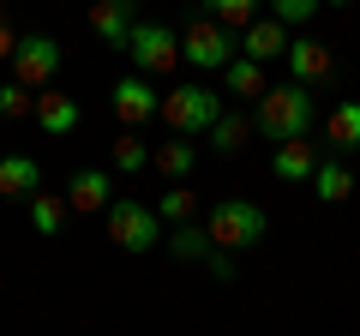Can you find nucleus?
Listing matches in <instances>:
<instances>
[{"mask_svg":"<svg viewBox=\"0 0 360 336\" xmlns=\"http://www.w3.org/2000/svg\"><path fill=\"white\" fill-rule=\"evenodd\" d=\"M312 120H319V108H312V91L307 84H270L264 96L252 103V132L270 144H288V138H307Z\"/></svg>","mask_w":360,"mask_h":336,"instance_id":"obj_1","label":"nucleus"},{"mask_svg":"<svg viewBox=\"0 0 360 336\" xmlns=\"http://www.w3.org/2000/svg\"><path fill=\"white\" fill-rule=\"evenodd\" d=\"M222 115H229V108H222V96L205 91L198 78H186V84L162 91V127L174 132V138H205Z\"/></svg>","mask_w":360,"mask_h":336,"instance_id":"obj_2","label":"nucleus"},{"mask_svg":"<svg viewBox=\"0 0 360 336\" xmlns=\"http://www.w3.org/2000/svg\"><path fill=\"white\" fill-rule=\"evenodd\" d=\"M205 228H210V246L217 252H246V246H258L264 240V210L252 205V198H217L210 205V217H205Z\"/></svg>","mask_w":360,"mask_h":336,"instance_id":"obj_3","label":"nucleus"},{"mask_svg":"<svg viewBox=\"0 0 360 336\" xmlns=\"http://www.w3.org/2000/svg\"><path fill=\"white\" fill-rule=\"evenodd\" d=\"M108 240H115L120 252H150V246L162 240V217H156V205L120 193L115 205H108Z\"/></svg>","mask_w":360,"mask_h":336,"instance_id":"obj_4","label":"nucleus"},{"mask_svg":"<svg viewBox=\"0 0 360 336\" xmlns=\"http://www.w3.org/2000/svg\"><path fill=\"white\" fill-rule=\"evenodd\" d=\"M127 60H132V72H139V78L174 72V66H180V30H168V25H132Z\"/></svg>","mask_w":360,"mask_h":336,"instance_id":"obj_5","label":"nucleus"},{"mask_svg":"<svg viewBox=\"0 0 360 336\" xmlns=\"http://www.w3.org/2000/svg\"><path fill=\"white\" fill-rule=\"evenodd\" d=\"M180 60L193 66V72H229V60H234V37L205 13V18H193V25L180 30Z\"/></svg>","mask_w":360,"mask_h":336,"instance_id":"obj_6","label":"nucleus"},{"mask_svg":"<svg viewBox=\"0 0 360 336\" xmlns=\"http://www.w3.org/2000/svg\"><path fill=\"white\" fill-rule=\"evenodd\" d=\"M60 60L66 49L54 37H25L13 54V84H25V91H49L54 78H60Z\"/></svg>","mask_w":360,"mask_h":336,"instance_id":"obj_7","label":"nucleus"},{"mask_svg":"<svg viewBox=\"0 0 360 336\" xmlns=\"http://www.w3.org/2000/svg\"><path fill=\"white\" fill-rule=\"evenodd\" d=\"M108 108H115V115L127 120V127H144V120H156V115H162L156 78H139V72L115 78V84H108Z\"/></svg>","mask_w":360,"mask_h":336,"instance_id":"obj_8","label":"nucleus"},{"mask_svg":"<svg viewBox=\"0 0 360 336\" xmlns=\"http://www.w3.org/2000/svg\"><path fill=\"white\" fill-rule=\"evenodd\" d=\"M283 60H288V72H295V84H307V91H312V84H324V78L336 72L330 49H324L319 37H295V42H288V54H283Z\"/></svg>","mask_w":360,"mask_h":336,"instance_id":"obj_9","label":"nucleus"},{"mask_svg":"<svg viewBox=\"0 0 360 336\" xmlns=\"http://www.w3.org/2000/svg\"><path fill=\"white\" fill-rule=\"evenodd\" d=\"M319 162H324V150H319V144H307V138H288V144L270 150V174H276V181H295V186H300V181L312 186Z\"/></svg>","mask_w":360,"mask_h":336,"instance_id":"obj_10","label":"nucleus"},{"mask_svg":"<svg viewBox=\"0 0 360 336\" xmlns=\"http://www.w3.org/2000/svg\"><path fill=\"white\" fill-rule=\"evenodd\" d=\"M288 42H295V37H288V25H283V18H252V25H246L240 30V54H246V60H258V66H264V60H276V54H288Z\"/></svg>","mask_w":360,"mask_h":336,"instance_id":"obj_11","label":"nucleus"},{"mask_svg":"<svg viewBox=\"0 0 360 336\" xmlns=\"http://www.w3.org/2000/svg\"><path fill=\"white\" fill-rule=\"evenodd\" d=\"M78 103L60 91V84H49V91H37V127L49 132V138H66V132H78Z\"/></svg>","mask_w":360,"mask_h":336,"instance_id":"obj_12","label":"nucleus"},{"mask_svg":"<svg viewBox=\"0 0 360 336\" xmlns=\"http://www.w3.org/2000/svg\"><path fill=\"white\" fill-rule=\"evenodd\" d=\"M132 6H139V0H96V6H90V30H96L108 49H127L132 25H139V18H132Z\"/></svg>","mask_w":360,"mask_h":336,"instance_id":"obj_13","label":"nucleus"},{"mask_svg":"<svg viewBox=\"0 0 360 336\" xmlns=\"http://www.w3.org/2000/svg\"><path fill=\"white\" fill-rule=\"evenodd\" d=\"M42 193V168L30 156H0V198H13V205H30Z\"/></svg>","mask_w":360,"mask_h":336,"instance_id":"obj_14","label":"nucleus"},{"mask_svg":"<svg viewBox=\"0 0 360 336\" xmlns=\"http://www.w3.org/2000/svg\"><path fill=\"white\" fill-rule=\"evenodd\" d=\"M66 205L72 210H108L115 198H108V174L103 168H78L72 181H66Z\"/></svg>","mask_w":360,"mask_h":336,"instance_id":"obj_15","label":"nucleus"},{"mask_svg":"<svg viewBox=\"0 0 360 336\" xmlns=\"http://www.w3.org/2000/svg\"><path fill=\"white\" fill-rule=\"evenodd\" d=\"M324 138H330L336 156L360 150V103H336L330 115H324Z\"/></svg>","mask_w":360,"mask_h":336,"instance_id":"obj_16","label":"nucleus"},{"mask_svg":"<svg viewBox=\"0 0 360 336\" xmlns=\"http://www.w3.org/2000/svg\"><path fill=\"white\" fill-rule=\"evenodd\" d=\"M150 162H156V174H168V181H186V174H193V162H198V144L193 138H168V144H156L150 150Z\"/></svg>","mask_w":360,"mask_h":336,"instance_id":"obj_17","label":"nucleus"},{"mask_svg":"<svg viewBox=\"0 0 360 336\" xmlns=\"http://www.w3.org/2000/svg\"><path fill=\"white\" fill-rule=\"evenodd\" d=\"M312 193H319L324 205H342V198L354 193V174H348L342 156H324V162H319V174H312Z\"/></svg>","mask_w":360,"mask_h":336,"instance_id":"obj_18","label":"nucleus"},{"mask_svg":"<svg viewBox=\"0 0 360 336\" xmlns=\"http://www.w3.org/2000/svg\"><path fill=\"white\" fill-rule=\"evenodd\" d=\"M222 84H229V96H252V103H258V96L270 91L264 66H258V60H246V54H234V60H229V72H222Z\"/></svg>","mask_w":360,"mask_h":336,"instance_id":"obj_19","label":"nucleus"},{"mask_svg":"<svg viewBox=\"0 0 360 336\" xmlns=\"http://www.w3.org/2000/svg\"><path fill=\"white\" fill-rule=\"evenodd\" d=\"M246 138H252V115H222L217 127L205 132V144H210L217 156H234V150H240Z\"/></svg>","mask_w":360,"mask_h":336,"instance_id":"obj_20","label":"nucleus"},{"mask_svg":"<svg viewBox=\"0 0 360 336\" xmlns=\"http://www.w3.org/2000/svg\"><path fill=\"white\" fill-rule=\"evenodd\" d=\"M156 217H162V222H174V228H180V222H198V193H193L186 181H180V186H168V193L156 198Z\"/></svg>","mask_w":360,"mask_h":336,"instance_id":"obj_21","label":"nucleus"},{"mask_svg":"<svg viewBox=\"0 0 360 336\" xmlns=\"http://www.w3.org/2000/svg\"><path fill=\"white\" fill-rule=\"evenodd\" d=\"M66 210H72V205H66L60 193H37V198H30V228H37V234H60L66 228Z\"/></svg>","mask_w":360,"mask_h":336,"instance_id":"obj_22","label":"nucleus"},{"mask_svg":"<svg viewBox=\"0 0 360 336\" xmlns=\"http://www.w3.org/2000/svg\"><path fill=\"white\" fill-rule=\"evenodd\" d=\"M108 156H115V168H120V174H139V168H150V144H144L132 127L115 138V150H108Z\"/></svg>","mask_w":360,"mask_h":336,"instance_id":"obj_23","label":"nucleus"},{"mask_svg":"<svg viewBox=\"0 0 360 336\" xmlns=\"http://www.w3.org/2000/svg\"><path fill=\"white\" fill-rule=\"evenodd\" d=\"M168 246H174V259H210L217 246H210V228H198V222H180L174 234H168Z\"/></svg>","mask_w":360,"mask_h":336,"instance_id":"obj_24","label":"nucleus"},{"mask_svg":"<svg viewBox=\"0 0 360 336\" xmlns=\"http://www.w3.org/2000/svg\"><path fill=\"white\" fill-rule=\"evenodd\" d=\"M258 6H264V0H210V18H217L222 30H246L252 18H264Z\"/></svg>","mask_w":360,"mask_h":336,"instance_id":"obj_25","label":"nucleus"},{"mask_svg":"<svg viewBox=\"0 0 360 336\" xmlns=\"http://www.w3.org/2000/svg\"><path fill=\"white\" fill-rule=\"evenodd\" d=\"M0 120H37V91H25V84H0Z\"/></svg>","mask_w":360,"mask_h":336,"instance_id":"obj_26","label":"nucleus"},{"mask_svg":"<svg viewBox=\"0 0 360 336\" xmlns=\"http://www.w3.org/2000/svg\"><path fill=\"white\" fill-rule=\"evenodd\" d=\"M319 6H324V0H270V18H283V25L295 30V25H307Z\"/></svg>","mask_w":360,"mask_h":336,"instance_id":"obj_27","label":"nucleus"},{"mask_svg":"<svg viewBox=\"0 0 360 336\" xmlns=\"http://www.w3.org/2000/svg\"><path fill=\"white\" fill-rule=\"evenodd\" d=\"M18 42H25V37H13V30L0 25V60H13V54H18Z\"/></svg>","mask_w":360,"mask_h":336,"instance_id":"obj_28","label":"nucleus"},{"mask_svg":"<svg viewBox=\"0 0 360 336\" xmlns=\"http://www.w3.org/2000/svg\"><path fill=\"white\" fill-rule=\"evenodd\" d=\"M324 6H354V0H324Z\"/></svg>","mask_w":360,"mask_h":336,"instance_id":"obj_29","label":"nucleus"}]
</instances>
